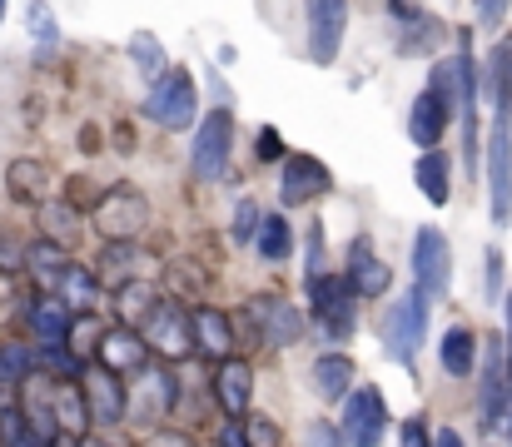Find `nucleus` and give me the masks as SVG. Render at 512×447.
<instances>
[{"instance_id":"obj_33","label":"nucleus","mask_w":512,"mask_h":447,"mask_svg":"<svg viewBox=\"0 0 512 447\" xmlns=\"http://www.w3.org/2000/svg\"><path fill=\"white\" fill-rule=\"evenodd\" d=\"M438 363H443V373H453V378H468V373H473V363H478V338H473L468 328H453V333H443Z\"/></svg>"},{"instance_id":"obj_46","label":"nucleus","mask_w":512,"mask_h":447,"mask_svg":"<svg viewBox=\"0 0 512 447\" xmlns=\"http://www.w3.org/2000/svg\"><path fill=\"white\" fill-rule=\"evenodd\" d=\"M309 447H343V433L334 423H314L309 428Z\"/></svg>"},{"instance_id":"obj_55","label":"nucleus","mask_w":512,"mask_h":447,"mask_svg":"<svg viewBox=\"0 0 512 447\" xmlns=\"http://www.w3.org/2000/svg\"><path fill=\"white\" fill-rule=\"evenodd\" d=\"M508 343H512V294H508Z\"/></svg>"},{"instance_id":"obj_41","label":"nucleus","mask_w":512,"mask_h":447,"mask_svg":"<svg viewBox=\"0 0 512 447\" xmlns=\"http://www.w3.org/2000/svg\"><path fill=\"white\" fill-rule=\"evenodd\" d=\"M259 209H254V199H244L239 209H234V244H254L259 239Z\"/></svg>"},{"instance_id":"obj_25","label":"nucleus","mask_w":512,"mask_h":447,"mask_svg":"<svg viewBox=\"0 0 512 447\" xmlns=\"http://www.w3.org/2000/svg\"><path fill=\"white\" fill-rule=\"evenodd\" d=\"M25 274L45 289V294H55L60 289V279L70 274V249H60V244H30V254H25Z\"/></svg>"},{"instance_id":"obj_22","label":"nucleus","mask_w":512,"mask_h":447,"mask_svg":"<svg viewBox=\"0 0 512 447\" xmlns=\"http://www.w3.org/2000/svg\"><path fill=\"white\" fill-rule=\"evenodd\" d=\"M348 289L358 298H378L388 294V284H393V274H388V264L383 259H373V244L368 239H353V249H348Z\"/></svg>"},{"instance_id":"obj_13","label":"nucleus","mask_w":512,"mask_h":447,"mask_svg":"<svg viewBox=\"0 0 512 447\" xmlns=\"http://www.w3.org/2000/svg\"><path fill=\"white\" fill-rule=\"evenodd\" d=\"M488 209H493V224H508L512 219V130H508V120H498L493 135H488Z\"/></svg>"},{"instance_id":"obj_27","label":"nucleus","mask_w":512,"mask_h":447,"mask_svg":"<svg viewBox=\"0 0 512 447\" xmlns=\"http://www.w3.org/2000/svg\"><path fill=\"white\" fill-rule=\"evenodd\" d=\"M55 418H60V438H80L85 443L90 403H85V388L80 383H55Z\"/></svg>"},{"instance_id":"obj_40","label":"nucleus","mask_w":512,"mask_h":447,"mask_svg":"<svg viewBox=\"0 0 512 447\" xmlns=\"http://www.w3.org/2000/svg\"><path fill=\"white\" fill-rule=\"evenodd\" d=\"M25 254H30V244H20V234L0 229V274H20L25 269Z\"/></svg>"},{"instance_id":"obj_26","label":"nucleus","mask_w":512,"mask_h":447,"mask_svg":"<svg viewBox=\"0 0 512 447\" xmlns=\"http://www.w3.org/2000/svg\"><path fill=\"white\" fill-rule=\"evenodd\" d=\"M5 184H10V194H15V199H25V204H45L50 169H45L40 159L20 154V159H10V169H5Z\"/></svg>"},{"instance_id":"obj_16","label":"nucleus","mask_w":512,"mask_h":447,"mask_svg":"<svg viewBox=\"0 0 512 447\" xmlns=\"http://www.w3.org/2000/svg\"><path fill=\"white\" fill-rule=\"evenodd\" d=\"M214 403L224 408L229 423H244L249 418V403H254V368L244 358H229L214 368Z\"/></svg>"},{"instance_id":"obj_17","label":"nucleus","mask_w":512,"mask_h":447,"mask_svg":"<svg viewBox=\"0 0 512 447\" xmlns=\"http://www.w3.org/2000/svg\"><path fill=\"white\" fill-rule=\"evenodd\" d=\"M80 388H85V403H90V423H100V428L125 423V383L115 373H105L100 363H90L85 378H80Z\"/></svg>"},{"instance_id":"obj_42","label":"nucleus","mask_w":512,"mask_h":447,"mask_svg":"<svg viewBox=\"0 0 512 447\" xmlns=\"http://www.w3.org/2000/svg\"><path fill=\"white\" fill-rule=\"evenodd\" d=\"M239 428H244V443L249 447H279V428L269 418H259V413H249Z\"/></svg>"},{"instance_id":"obj_50","label":"nucleus","mask_w":512,"mask_h":447,"mask_svg":"<svg viewBox=\"0 0 512 447\" xmlns=\"http://www.w3.org/2000/svg\"><path fill=\"white\" fill-rule=\"evenodd\" d=\"M219 447H249L244 443V428H239V423H224V428H219Z\"/></svg>"},{"instance_id":"obj_21","label":"nucleus","mask_w":512,"mask_h":447,"mask_svg":"<svg viewBox=\"0 0 512 447\" xmlns=\"http://www.w3.org/2000/svg\"><path fill=\"white\" fill-rule=\"evenodd\" d=\"M388 15H393V20H403L398 55H428V50H438V45H443V25H438L433 15H423L418 5L393 0V5H388Z\"/></svg>"},{"instance_id":"obj_24","label":"nucleus","mask_w":512,"mask_h":447,"mask_svg":"<svg viewBox=\"0 0 512 447\" xmlns=\"http://www.w3.org/2000/svg\"><path fill=\"white\" fill-rule=\"evenodd\" d=\"M448 120H453V110H448L433 90H423V95L413 100V110H408V135H413L423 149H438L443 130H448Z\"/></svg>"},{"instance_id":"obj_52","label":"nucleus","mask_w":512,"mask_h":447,"mask_svg":"<svg viewBox=\"0 0 512 447\" xmlns=\"http://www.w3.org/2000/svg\"><path fill=\"white\" fill-rule=\"evenodd\" d=\"M433 447H463V438H458V433H453V428H443V433H438V438H433Z\"/></svg>"},{"instance_id":"obj_30","label":"nucleus","mask_w":512,"mask_h":447,"mask_svg":"<svg viewBox=\"0 0 512 447\" xmlns=\"http://www.w3.org/2000/svg\"><path fill=\"white\" fill-rule=\"evenodd\" d=\"M30 373H35V353L25 343H0V408L5 398H20Z\"/></svg>"},{"instance_id":"obj_1","label":"nucleus","mask_w":512,"mask_h":447,"mask_svg":"<svg viewBox=\"0 0 512 447\" xmlns=\"http://www.w3.org/2000/svg\"><path fill=\"white\" fill-rule=\"evenodd\" d=\"M135 333H140V338L150 343V353L165 358V363H184V358L199 353V348H194V313L174 294H160V303L145 313V323H140Z\"/></svg>"},{"instance_id":"obj_12","label":"nucleus","mask_w":512,"mask_h":447,"mask_svg":"<svg viewBox=\"0 0 512 447\" xmlns=\"http://www.w3.org/2000/svg\"><path fill=\"white\" fill-rule=\"evenodd\" d=\"M95 363L105 373H115V378H140L145 368H155V353H150V343L135 328H105L100 348H95Z\"/></svg>"},{"instance_id":"obj_2","label":"nucleus","mask_w":512,"mask_h":447,"mask_svg":"<svg viewBox=\"0 0 512 447\" xmlns=\"http://www.w3.org/2000/svg\"><path fill=\"white\" fill-rule=\"evenodd\" d=\"M95 219V234H105L110 244H140L145 224H150V204L135 184H110L100 194V204L90 209Z\"/></svg>"},{"instance_id":"obj_19","label":"nucleus","mask_w":512,"mask_h":447,"mask_svg":"<svg viewBox=\"0 0 512 447\" xmlns=\"http://www.w3.org/2000/svg\"><path fill=\"white\" fill-rule=\"evenodd\" d=\"M343 20H348V5H339V0H314L309 5V60H319V65L339 60Z\"/></svg>"},{"instance_id":"obj_53","label":"nucleus","mask_w":512,"mask_h":447,"mask_svg":"<svg viewBox=\"0 0 512 447\" xmlns=\"http://www.w3.org/2000/svg\"><path fill=\"white\" fill-rule=\"evenodd\" d=\"M80 447H125V443H115L110 433H95V438H85V443H80Z\"/></svg>"},{"instance_id":"obj_20","label":"nucleus","mask_w":512,"mask_h":447,"mask_svg":"<svg viewBox=\"0 0 512 447\" xmlns=\"http://www.w3.org/2000/svg\"><path fill=\"white\" fill-rule=\"evenodd\" d=\"M189 313H194V348L204 358H214V363H229L234 358V323H229V313L209 308V303H199Z\"/></svg>"},{"instance_id":"obj_38","label":"nucleus","mask_w":512,"mask_h":447,"mask_svg":"<svg viewBox=\"0 0 512 447\" xmlns=\"http://www.w3.org/2000/svg\"><path fill=\"white\" fill-rule=\"evenodd\" d=\"M130 55H135V65H140L150 80H165V50H160L155 35H135V40H130Z\"/></svg>"},{"instance_id":"obj_31","label":"nucleus","mask_w":512,"mask_h":447,"mask_svg":"<svg viewBox=\"0 0 512 447\" xmlns=\"http://www.w3.org/2000/svg\"><path fill=\"white\" fill-rule=\"evenodd\" d=\"M314 383H319V398L324 403H339L353 393V363L343 358V353H324L319 363H314Z\"/></svg>"},{"instance_id":"obj_18","label":"nucleus","mask_w":512,"mask_h":447,"mask_svg":"<svg viewBox=\"0 0 512 447\" xmlns=\"http://www.w3.org/2000/svg\"><path fill=\"white\" fill-rule=\"evenodd\" d=\"M512 403V378L503 368V338H483V423L498 428Z\"/></svg>"},{"instance_id":"obj_6","label":"nucleus","mask_w":512,"mask_h":447,"mask_svg":"<svg viewBox=\"0 0 512 447\" xmlns=\"http://www.w3.org/2000/svg\"><path fill=\"white\" fill-rule=\"evenodd\" d=\"M309 298H314V318L329 338H348L358 328V294L348 289L343 274H319L309 279Z\"/></svg>"},{"instance_id":"obj_35","label":"nucleus","mask_w":512,"mask_h":447,"mask_svg":"<svg viewBox=\"0 0 512 447\" xmlns=\"http://www.w3.org/2000/svg\"><path fill=\"white\" fill-rule=\"evenodd\" d=\"M254 249H259L269 264H284V259L294 254V229H289V219H284V214H269V219L259 224V239H254Z\"/></svg>"},{"instance_id":"obj_47","label":"nucleus","mask_w":512,"mask_h":447,"mask_svg":"<svg viewBox=\"0 0 512 447\" xmlns=\"http://www.w3.org/2000/svg\"><path fill=\"white\" fill-rule=\"evenodd\" d=\"M398 447H433L428 443V428H423L418 418H408V423H403V433H398Z\"/></svg>"},{"instance_id":"obj_23","label":"nucleus","mask_w":512,"mask_h":447,"mask_svg":"<svg viewBox=\"0 0 512 447\" xmlns=\"http://www.w3.org/2000/svg\"><path fill=\"white\" fill-rule=\"evenodd\" d=\"M25 323H30V333L45 343V348H55V343H70V328H75V313H70V303L60 294H40L30 303V313H25Z\"/></svg>"},{"instance_id":"obj_54","label":"nucleus","mask_w":512,"mask_h":447,"mask_svg":"<svg viewBox=\"0 0 512 447\" xmlns=\"http://www.w3.org/2000/svg\"><path fill=\"white\" fill-rule=\"evenodd\" d=\"M50 447H80V438H55Z\"/></svg>"},{"instance_id":"obj_34","label":"nucleus","mask_w":512,"mask_h":447,"mask_svg":"<svg viewBox=\"0 0 512 447\" xmlns=\"http://www.w3.org/2000/svg\"><path fill=\"white\" fill-rule=\"evenodd\" d=\"M55 294L70 303V313H75V318H80V313L90 318V303H95V294H100V279H95V269L70 264V274L60 279V289H55Z\"/></svg>"},{"instance_id":"obj_57","label":"nucleus","mask_w":512,"mask_h":447,"mask_svg":"<svg viewBox=\"0 0 512 447\" xmlns=\"http://www.w3.org/2000/svg\"><path fill=\"white\" fill-rule=\"evenodd\" d=\"M508 428H512V423H508Z\"/></svg>"},{"instance_id":"obj_36","label":"nucleus","mask_w":512,"mask_h":447,"mask_svg":"<svg viewBox=\"0 0 512 447\" xmlns=\"http://www.w3.org/2000/svg\"><path fill=\"white\" fill-rule=\"evenodd\" d=\"M160 303V289L155 284H130V289H120L115 294V313H120V328H140L145 323V313Z\"/></svg>"},{"instance_id":"obj_51","label":"nucleus","mask_w":512,"mask_h":447,"mask_svg":"<svg viewBox=\"0 0 512 447\" xmlns=\"http://www.w3.org/2000/svg\"><path fill=\"white\" fill-rule=\"evenodd\" d=\"M503 15H508V5H478V20H483V25H498Z\"/></svg>"},{"instance_id":"obj_8","label":"nucleus","mask_w":512,"mask_h":447,"mask_svg":"<svg viewBox=\"0 0 512 447\" xmlns=\"http://www.w3.org/2000/svg\"><path fill=\"white\" fill-rule=\"evenodd\" d=\"M343 447H378L388 433V403L373 383L353 388L348 393V408H343Z\"/></svg>"},{"instance_id":"obj_28","label":"nucleus","mask_w":512,"mask_h":447,"mask_svg":"<svg viewBox=\"0 0 512 447\" xmlns=\"http://www.w3.org/2000/svg\"><path fill=\"white\" fill-rule=\"evenodd\" d=\"M413 174H418V189H423L428 204H448V199H453V164H448L443 149H428Z\"/></svg>"},{"instance_id":"obj_32","label":"nucleus","mask_w":512,"mask_h":447,"mask_svg":"<svg viewBox=\"0 0 512 447\" xmlns=\"http://www.w3.org/2000/svg\"><path fill=\"white\" fill-rule=\"evenodd\" d=\"M488 95H493V105H498V120H508L512 115V40H503L493 55H488Z\"/></svg>"},{"instance_id":"obj_49","label":"nucleus","mask_w":512,"mask_h":447,"mask_svg":"<svg viewBox=\"0 0 512 447\" xmlns=\"http://www.w3.org/2000/svg\"><path fill=\"white\" fill-rule=\"evenodd\" d=\"M140 447H194V443H189L184 433H174V428H160V433H150Z\"/></svg>"},{"instance_id":"obj_7","label":"nucleus","mask_w":512,"mask_h":447,"mask_svg":"<svg viewBox=\"0 0 512 447\" xmlns=\"http://www.w3.org/2000/svg\"><path fill=\"white\" fill-rule=\"evenodd\" d=\"M174 393H179V378H174L165 363L145 368L140 383L125 388V418H135V423H145V428L160 433V418L174 408Z\"/></svg>"},{"instance_id":"obj_56","label":"nucleus","mask_w":512,"mask_h":447,"mask_svg":"<svg viewBox=\"0 0 512 447\" xmlns=\"http://www.w3.org/2000/svg\"><path fill=\"white\" fill-rule=\"evenodd\" d=\"M0 20H5V5H0Z\"/></svg>"},{"instance_id":"obj_9","label":"nucleus","mask_w":512,"mask_h":447,"mask_svg":"<svg viewBox=\"0 0 512 447\" xmlns=\"http://www.w3.org/2000/svg\"><path fill=\"white\" fill-rule=\"evenodd\" d=\"M155 274H160V259L140 244H105V254L95 264V279L115 294L130 289V284H155Z\"/></svg>"},{"instance_id":"obj_48","label":"nucleus","mask_w":512,"mask_h":447,"mask_svg":"<svg viewBox=\"0 0 512 447\" xmlns=\"http://www.w3.org/2000/svg\"><path fill=\"white\" fill-rule=\"evenodd\" d=\"M503 294V254L498 249H488V298Z\"/></svg>"},{"instance_id":"obj_14","label":"nucleus","mask_w":512,"mask_h":447,"mask_svg":"<svg viewBox=\"0 0 512 447\" xmlns=\"http://www.w3.org/2000/svg\"><path fill=\"white\" fill-rule=\"evenodd\" d=\"M334 189V174L314 159V154H289L284 159V174H279V204L284 209H299V204H314L319 194Z\"/></svg>"},{"instance_id":"obj_43","label":"nucleus","mask_w":512,"mask_h":447,"mask_svg":"<svg viewBox=\"0 0 512 447\" xmlns=\"http://www.w3.org/2000/svg\"><path fill=\"white\" fill-rule=\"evenodd\" d=\"M25 15H30V30H35V40H40V45H50V40H55V15H50L45 5H30Z\"/></svg>"},{"instance_id":"obj_3","label":"nucleus","mask_w":512,"mask_h":447,"mask_svg":"<svg viewBox=\"0 0 512 447\" xmlns=\"http://www.w3.org/2000/svg\"><path fill=\"white\" fill-rule=\"evenodd\" d=\"M239 333H249L264 348H284V343H299L304 338V313L284 294H254L249 308H244V323L234 328V338Z\"/></svg>"},{"instance_id":"obj_10","label":"nucleus","mask_w":512,"mask_h":447,"mask_svg":"<svg viewBox=\"0 0 512 447\" xmlns=\"http://www.w3.org/2000/svg\"><path fill=\"white\" fill-rule=\"evenodd\" d=\"M55 383L60 378H50V373H30L25 378V388H20V398H15V408H20V418H25V428H30V438L40 447H50L60 438V418H55Z\"/></svg>"},{"instance_id":"obj_11","label":"nucleus","mask_w":512,"mask_h":447,"mask_svg":"<svg viewBox=\"0 0 512 447\" xmlns=\"http://www.w3.org/2000/svg\"><path fill=\"white\" fill-rule=\"evenodd\" d=\"M413 274H418V294L443 298L453 289V249L438 229H418L413 239Z\"/></svg>"},{"instance_id":"obj_5","label":"nucleus","mask_w":512,"mask_h":447,"mask_svg":"<svg viewBox=\"0 0 512 447\" xmlns=\"http://www.w3.org/2000/svg\"><path fill=\"white\" fill-rule=\"evenodd\" d=\"M145 115L165 130H194L199 120V95H194V80L184 70H165V80H155L150 100H145Z\"/></svg>"},{"instance_id":"obj_45","label":"nucleus","mask_w":512,"mask_h":447,"mask_svg":"<svg viewBox=\"0 0 512 447\" xmlns=\"http://www.w3.org/2000/svg\"><path fill=\"white\" fill-rule=\"evenodd\" d=\"M259 159H264V164H279V159H284V140H279V130H259Z\"/></svg>"},{"instance_id":"obj_15","label":"nucleus","mask_w":512,"mask_h":447,"mask_svg":"<svg viewBox=\"0 0 512 447\" xmlns=\"http://www.w3.org/2000/svg\"><path fill=\"white\" fill-rule=\"evenodd\" d=\"M229 149H234V120L224 110H209L204 125L194 130V174L219 179L229 169Z\"/></svg>"},{"instance_id":"obj_37","label":"nucleus","mask_w":512,"mask_h":447,"mask_svg":"<svg viewBox=\"0 0 512 447\" xmlns=\"http://www.w3.org/2000/svg\"><path fill=\"white\" fill-rule=\"evenodd\" d=\"M30 303H35V298L25 294L20 274H0V323H15V318H25V313H30Z\"/></svg>"},{"instance_id":"obj_29","label":"nucleus","mask_w":512,"mask_h":447,"mask_svg":"<svg viewBox=\"0 0 512 447\" xmlns=\"http://www.w3.org/2000/svg\"><path fill=\"white\" fill-rule=\"evenodd\" d=\"M40 234H45V244L70 249L75 234H80V209H75L70 199H45V204H40Z\"/></svg>"},{"instance_id":"obj_44","label":"nucleus","mask_w":512,"mask_h":447,"mask_svg":"<svg viewBox=\"0 0 512 447\" xmlns=\"http://www.w3.org/2000/svg\"><path fill=\"white\" fill-rule=\"evenodd\" d=\"M319 274H324V224L309 229V279H319Z\"/></svg>"},{"instance_id":"obj_4","label":"nucleus","mask_w":512,"mask_h":447,"mask_svg":"<svg viewBox=\"0 0 512 447\" xmlns=\"http://www.w3.org/2000/svg\"><path fill=\"white\" fill-rule=\"evenodd\" d=\"M423 333H428V298L418 289H408L403 298L388 303L383 313V343L398 363H413V353L423 348Z\"/></svg>"},{"instance_id":"obj_39","label":"nucleus","mask_w":512,"mask_h":447,"mask_svg":"<svg viewBox=\"0 0 512 447\" xmlns=\"http://www.w3.org/2000/svg\"><path fill=\"white\" fill-rule=\"evenodd\" d=\"M0 443L5 447H40L35 438H30V428H25L20 408H0Z\"/></svg>"}]
</instances>
